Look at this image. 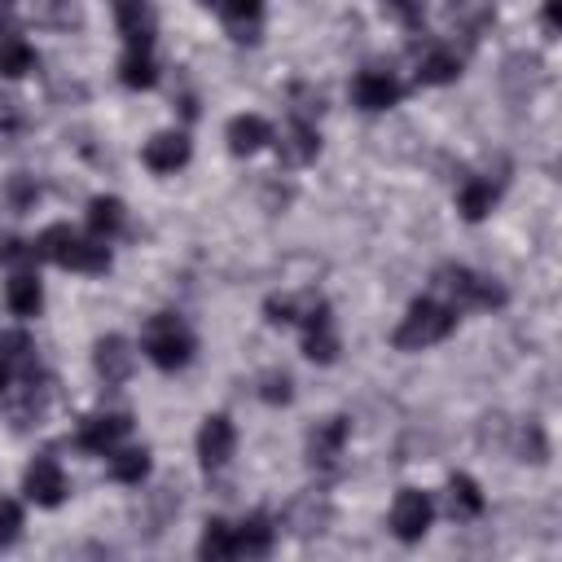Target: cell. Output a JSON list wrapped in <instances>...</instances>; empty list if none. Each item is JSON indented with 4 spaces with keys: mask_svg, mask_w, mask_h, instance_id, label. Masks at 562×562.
Masks as SVG:
<instances>
[{
    "mask_svg": "<svg viewBox=\"0 0 562 562\" xmlns=\"http://www.w3.org/2000/svg\"><path fill=\"white\" fill-rule=\"evenodd\" d=\"M114 22L123 35L119 79L127 88H154L158 66H154V9H149V0H114Z\"/></svg>",
    "mask_w": 562,
    "mask_h": 562,
    "instance_id": "1",
    "label": "cell"
},
{
    "mask_svg": "<svg viewBox=\"0 0 562 562\" xmlns=\"http://www.w3.org/2000/svg\"><path fill=\"white\" fill-rule=\"evenodd\" d=\"M145 474H149V452H145V448L110 452V479H119V483H140Z\"/></svg>",
    "mask_w": 562,
    "mask_h": 562,
    "instance_id": "27",
    "label": "cell"
},
{
    "mask_svg": "<svg viewBox=\"0 0 562 562\" xmlns=\"http://www.w3.org/2000/svg\"><path fill=\"white\" fill-rule=\"evenodd\" d=\"M461 75V57L448 44H430L417 57V83H452Z\"/></svg>",
    "mask_w": 562,
    "mask_h": 562,
    "instance_id": "19",
    "label": "cell"
},
{
    "mask_svg": "<svg viewBox=\"0 0 562 562\" xmlns=\"http://www.w3.org/2000/svg\"><path fill=\"white\" fill-rule=\"evenodd\" d=\"M342 443H347V417H329L307 435V461L316 470H334L342 457Z\"/></svg>",
    "mask_w": 562,
    "mask_h": 562,
    "instance_id": "15",
    "label": "cell"
},
{
    "mask_svg": "<svg viewBox=\"0 0 562 562\" xmlns=\"http://www.w3.org/2000/svg\"><path fill=\"white\" fill-rule=\"evenodd\" d=\"M123 220H127V211H123L119 198H105V193H101V198L88 202V228H92L97 241L119 237V233H123Z\"/></svg>",
    "mask_w": 562,
    "mask_h": 562,
    "instance_id": "20",
    "label": "cell"
},
{
    "mask_svg": "<svg viewBox=\"0 0 562 562\" xmlns=\"http://www.w3.org/2000/svg\"><path fill=\"white\" fill-rule=\"evenodd\" d=\"M316 149H321V136H316V123H312V105H294L290 127L281 132V162H285V167L312 162Z\"/></svg>",
    "mask_w": 562,
    "mask_h": 562,
    "instance_id": "7",
    "label": "cell"
},
{
    "mask_svg": "<svg viewBox=\"0 0 562 562\" xmlns=\"http://www.w3.org/2000/svg\"><path fill=\"white\" fill-rule=\"evenodd\" d=\"M18 531H22V509H18V501L0 496V544H13Z\"/></svg>",
    "mask_w": 562,
    "mask_h": 562,
    "instance_id": "32",
    "label": "cell"
},
{
    "mask_svg": "<svg viewBox=\"0 0 562 562\" xmlns=\"http://www.w3.org/2000/svg\"><path fill=\"white\" fill-rule=\"evenodd\" d=\"M268 140H272V127H268V119H259V114H237V119L228 123V149H233L237 158L263 149Z\"/></svg>",
    "mask_w": 562,
    "mask_h": 562,
    "instance_id": "18",
    "label": "cell"
},
{
    "mask_svg": "<svg viewBox=\"0 0 562 562\" xmlns=\"http://www.w3.org/2000/svg\"><path fill=\"white\" fill-rule=\"evenodd\" d=\"M140 347H145V356H149L158 369L176 373V369H184V364H189V356H193V334H189V325H184L180 316L158 312V316H149V321H145Z\"/></svg>",
    "mask_w": 562,
    "mask_h": 562,
    "instance_id": "4",
    "label": "cell"
},
{
    "mask_svg": "<svg viewBox=\"0 0 562 562\" xmlns=\"http://www.w3.org/2000/svg\"><path fill=\"white\" fill-rule=\"evenodd\" d=\"M435 290L452 303V307H501L505 303V290L483 277V272H470L461 263H448L435 272Z\"/></svg>",
    "mask_w": 562,
    "mask_h": 562,
    "instance_id": "5",
    "label": "cell"
},
{
    "mask_svg": "<svg viewBox=\"0 0 562 562\" xmlns=\"http://www.w3.org/2000/svg\"><path fill=\"white\" fill-rule=\"evenodd\" d=\"M259 395L268 400V404H290V378L285 373H263V386H259Z\"/></svg>",
    "mask_w": 562,
    "mask_h": 562,
    "instance_id": "33",
    "label": "cell"
},
{
    "mask_svg": "<svg viewBox=\"0 0 562 562\" xmlns=\"http://www.w3.org/2000/svg\"><path fill=\"white\" fill-rule=\"evenodd\" d=\"M233 443H237L233 422H228L224 413H211V417L202 422V430H198V457H202V465H206V470H220V465L233 457Z\"/></svg>",
    "mask_w": 562,
    "mask_h": 562,
    "instance_id": "12",
    "label": "cell"
},
{
    "mask_svg": "<svg viewBox=\"0 0 562 562\" xmlns=\"http://www.w3.org/2000/svg\"><path fill=\"white\" fill-rule=\"evenodd\" d=\"M40 259H53L57 268H75V272H105L110 268V250L105 241H88L79 233H70V224H48L35 241Z\"/></svg>",
    "mask_w": 562,
    "mask_h": 562,
    "instance_id": "3",
    "label": "cell"
},
{
    "mask_svg": "<svg viewBox=\"0 0 562 562\" xmlns=\"http://www.w3.org/2000/svg\"><path fill=\"white\" fill-rule=\"evenodd\" d=\"M0 369H4V373H13V378H22V373L40 369V364H35V347H31V338H26L22 329L0 334Z\"/></svg>",
    "mask_w": 562,
    "mask_h": 562,
    "instance_id": "21",
    "label": "cell"
},
{
    "mask_svg": "<svg viewBox=\"0 0 562 562\" xmlns=\"http://www.w3.org/2000/svg\"><path fill=\"white\" fill-rule=\"evenodd\" d=\"M558 22H562V0H544V26H549V35H558Z\"/></svg>",
    "mask_w": 562,
    "mask_h": 562,
    "instance_id": "35",
    "label": "cell"
},
{
    "mask_svg": "<svg viewBox=\"0 0 562 562\" xmlns=\"http://www.w3.org/2000/svg\"><path fill=\"white\" fill-rule=\"evenodd\" d=\"M312 307H316V294H272V299L263 303V316H268L272 325H299Z\"/></svg>",
    "mask_w": 562,
    "mask_h": 562,
    "instance_id": "26",
    "label": "cell"
},
{
    "mask_svg": "<svg viewBox=\"0 0 562 562\" xmlns=\"http://www.w3.org/2000/svg\"><path fill=\"white\" fill-rule=\"evenodd\" d=\"M26 70H35V48L22 35H13L9 44H0V75L4 79H22Z\"/></svg>",
    "mask_w": 562,
    "mask_h": 562,
    "instance_id": "28",
    "label": "cell"
},
{
    "mask_svg": "<svg viewBox=\"0 0 562 562\" xmlns=\"http://www.w3.org/2000/svg\"><path fill=\"white\" fill-rule=\"evenodd\" d=\"M22 492H26L35 505H44V509L61 505V501H66V474H61V465H57L53 457H35V461L26 465Z\"/></svg>",
    "mask_w": 562,
    "mask_h": 562,
    "instance_id": "9",
    "label": "cell"
},
{
    "mask_svg": "<svg viewBox=\"0 0 562 562\" xmlns=\"http://www.w3.org/2000/svg\"><path fill=\"white\" fill-rule=\"evenodd\" d=\"M303 325V356L316 360V364H329L338 356V334H334V316H329V303L316 299V307L299 321Z\"/></svg>",
    "mask_w": 562,
    "mask_h": 562,
    "instance_id": "8",
    "label": "cell"
},
{
    "mask_svg": "<svg viewBox=\"0 0 562 562\" xmlns=\"http://www.w3.org/2000/svg\"><path fill=\"white\" fill-rule=\"evenodd\" d=\"M448 509H452V518H479L483 514V492L470 474L448 479Z\"/></svg>",
    "mask_w": 562,
    "mask_h": 562,
    "instance_id": "23",
    "label": "cell"
},
{
    "mask_svg": "<svg viewBox=\"0 0 562 562\" xmlns=\"http://www.w3.org/2000/svg\"><path fill=\"white\" fill-rule=\"evenodd\" d=\"M496 198H501V180H492V176H470V180L461 184V193H457V206H461V215L474 224V220H483V215L496 206Z\"/></svg>",
    "mask_w": 562,
    "mask_h": 562,
    "instance_id": "17",
    "label": "cell"
},
{
    "mask_svg": "<svg viewBox=\"0 0 562 562\" xmlns=\"http://www.w3.org/2000/svg\"><path fill=\"white\" fill-rule=\"evenodd\" d=\"M202 4L224 18V26L233 31V40H259L263 0H202Z\"/></svg>",
    "mask_w": 562,
    "mask_h": 562,
    "instance_id": "16",
    "label": "cell"
},
{
    "mask_svg": "<svg viewBox=\"0 0 562 562\" xmlns=\"http://www.w3.org/2000/svg\"><path fill=\"white\" fill-rule=\"evenodd\" d=\"M127 430H132V417L127 413H97V417H88L79 426V448L110 457L119 448V439H127Z\"/></svg>",
    "mask_w": 562,
    "mask_h": 562,
    "instance_id": "10",
    "label": "cell"
},
{
    "mask_svg": "<svg viewBox=\"0 0 562 562\" xmlns=\"http://www.w3.org/2000/svg\"><path fill=\"white\" fill-rule=\"evenodd\" d=\"M198 553H202L206 562H224V558H237V536H233V527H228L224 518H211V522L202 527Z\"/></svg>",
    "mask_w": 562,
    "mask_h": 562,
    "instance_id": "25",
    "label": "cell"
},
{
    "mask_svg": "<svg viewBox=\"0 0 562 562\" xmlns=\"http://www.w3.org/2000/svg\"><path fill=\"white\" fill-rule=\"evenodd\" d=\"M140 162H145L149 171H158V176L184 167V162H189V136H184V132H158L154 140H145Z\"/></svg>",
    "mask_w": 562,
    "mask_h": 562,
    "instance_id": "14",
    "label": "cell"
},
{
    "mask_svg": "<svg viewBox=\"0 0 562 562\" xmlns=\"http://www.w3.org/2000/svg\"><path fill=\"white\" fill-rule=\"evenodd\" d=\"M382 9H386L400 26H408V31H417L422 18H426V0H382Z\"/></svg>",
    "mask_w": 562,
    "mask_h": 562,
    "instance_id": "31",
    "label": "cell"
},
{
    "mask_svg": "<svg viewBox=\"0 0 562 562\" xmlns=\"http://www.w3.org/2000/svg\"><path fill=\"white\" fill-rule=\"evenodd\" d=\"M233 536H237V553H246V558H263L272 549V522L263 514H250L246 522H237Z\"/></svg>",
    "mask_w": 562,
    "mask_h": 562,
    "instance_id": "24",
    "label": "cell"
},
{
    "mask_svg": "<svg viewBox=\"0 0 562 562\" xmlns=\"http://www.w3.org/2000/svg\"><path fill=\"white\" fill-rule=\"evenodd\" d=\"M430 518H435V505H430V496L417 492V487H404V492L395 496V505H391V531H395L400 540H408V544L426 536Z\"/></svg>",
    "mask_w": 562,
    "mask_h": 562,
    "instance_id": "6",
    "label": "cell"
},
{
    "mask_svg": "<svg viewBox=\"0 0 562 562\" xmlns=\"http://www.w3.org/2000/svg\"><path fill=\"white\" fill-rule=\"evenodd\" d=\"M4 303L13 316H35L40 303H44V290H40V277L35 272H13L9 290H4Z\"/></svg>",
    "mask_w": 562,
    "mask_h": 562,
    "instance_id": "22",
    "label": "cell"
},
{
    "mask_svg": "<svg viewBox=\"0 0 562 562\" xmlns=\"http://www.w3.org/2000/svg\"><path fill=\"white\" fill-rule=\"evenodd\" d=\"M4 391H9V373L0 369V404H4Z\"/></svg>",
    "mask_w": 562,
    "mask_h": 562,
    "instance_id": "36",
    "label": "cell"
},
{
    "mask_svg": "<svg viewBox=\"0 0 562 562\" xmlns=\"http://www.w3.org/2000/svg\"><path fill=\"white\" fill-rule=\"evenodd\" d=\"M92 364H97V373H101L110 386H119V382H127V378H132V369H136V351H132V342H127V338L105 334V338L92 347Z\"/></svg>",
    "mask_w": 562,
    "mask_h": 562,
    "instance_id": "11",
    "label": "cell"
},
{
    "mask_svg": "<svg viewBox=\"0 0 562 562\" xmlns=\"http://www.w3.org/2000/svg\"><path fill=\"white\" fill-rule=\"evenodd\" d=\"M290 518H294V531H299V536H312V531H325L329 509H325V501L303 496V501H294V505H290Z\"/></svg>",
    "mask_w": 562,
    "mask_h": 562,
    "instance_id": "29",
    "label": "cell"
},
{
    "mask_svg": "<svg viewBox=\"0 0 562 562\" xmlns=\"http://www.w3.org/2000/svg\"><path fill=\"white\" fill-rule=\"evenodd\" d=\"M452 329H457V307H452V303H443V299H417V303L404 312V321L395 325L391 342H395L400 351H422V347H430V342H443Z\"/></svg>",
    "mask_w": 562,
    "mask_h": 562,
    "instance_id": "2",
    "label": "cell"
},
{
    "mask_svg": "<svg viewBox=\"0 0 562 562\" xmlns=\"http://www.w3.org/2000/svg\"><path fill=\"white\" fill-rule=\"evenodd\" d=\"M9 198H13V206L22 211V206H31V202L40 198V189H35L26 176H13V184H9Z\"/></svg>",
    "mask_w": 562,
    "mask_h": 562,
    "instance_id": "34",
    "label": "cell"
},
{
    "mask_svg": "<svg viewBox=\"0 0 562 562\" xmlns=\"http://www.w3.org/2000/svg\"><path fill=\"white\" fill-rule=\"evenodd\" d=\"M35 259H40L35 241H18V237L0 241V263H9V268H18V272H31V268H35Z\"/></svg>",
    "mask_w": 562,
    "mask_h": 562,
    "instance_id": "30",
    "label": "cell"
},
{
    "mask_svg": "<svg viewBox=\"0 0 562 562\" xmlns=\"http://www.w3.org/2000/svg\"><path fill=\"white\" fill-rule=\"evenodd\" d=\"M9 4H13V0H0V13H4V9H9Z\"/></svg>",
    "mask_w": 562,
    "mask_h": 562,
    "instance_id": "37",
    "label": "cell"
},
{
    "mask_svg": "<svg viewBox=\"0 0 562 562\" xmlns=\"http://www.w3.org/2000/svg\"><path fill=\"white\" fill-rule=\"evenodd\" d=\"M351 92H356V105L373 114V110H391L404 88H400V79H395L391 70H360Z\"/></svg>",
    "mask_w": 562,
    "mask_h": 562,
    "instance_id": "13",
    "label": "cell"
}]
</instances>
